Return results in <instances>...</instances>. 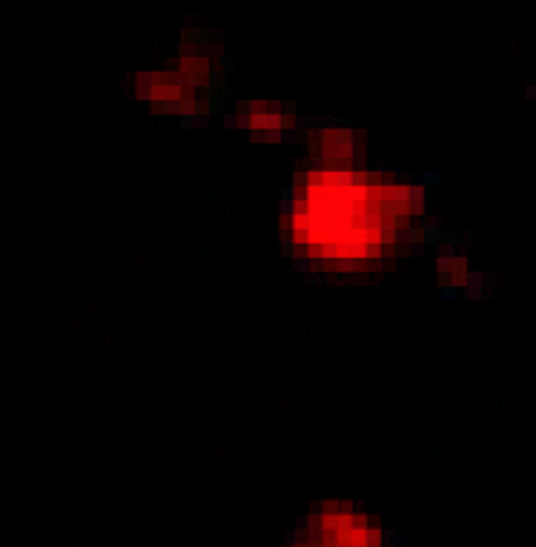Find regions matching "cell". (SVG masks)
<instances>
[{
	"instance_id": "6da1fadb",
	"label": "cell",
	"mask_w": 536,
	"mask_h": 547,
	"mask_svg": "<svg viewBox=\"0 0 536 547\" xmlns=\"http://www.w3.org/2000/svg\"><path fill=\"white\" fill-rule=\"evenodd\" d=\"M238 109L244 115H296V103H290V100H244V103H238Z\"/></svg>"
},
{
	"instance_id": "7a4b0ae2",
	"label": "cell",
	"mask_w": 536,
	"mask_h": 547,
	"mask_svg": "<svg viewBox=\"0 0 536 547\" xmlns=\"http://www.w3.org/2000/svg\"><path fill=\"white\" fill-rule=\"evenodd\" d=\"M353 513H358L356 498H324V516L327 518H350Z\"/></svg>"
},
{
	"instance_id": "3957f363",
	"label": "cell",
	"mask_w": 536,
	"mask_h": 547,
	"mask_svg": "<svg viewBox=\"0 0 536 547\" xmlns=\"http://www.w3.org/2000/svg\"><path fill=\"white\" fill-rule=\"evenodd\" d=\"M252 141H267V144H298L304 141L301 135L293 129V123L284 126V129H275V132H261V135H252Z\"/></svg>"
},
{
	"instance_id": "277c9868",
	"label": "cell",
	"mask_w": 536,
	"mask_h": 547,
	"mask_svg": "<svg viewBox=\"0 0 536 547\" xmlns=\"http://www.w3.org/2000/svg\"><path fill=\"white\" fill-rule=\"evenodd\" d=\"M436 269H439L442 278H450L456 272H468L470 264H468L465 255H456V258H436Z\"/></svg>"
},
{
	"instance_id": "5b68a950",
	"label": "cell",
	"mask_w": 536,
	"mask_h": 547,
	"mask_svg": "<svg viewBox=\"0 0 536 547\" xmlns=\"http://www.w3.org/2000/svg\"><path fill=\"white\" fill-rule=\"evenodd\" d=\"M212 123V109L209 112H198V115H189L178 120V129H207Z\"/></svg>"
},
{
	"instance_id": "8992f818",
	"label": "cell",
	"mask_w": 536,
	"mask_h": 547,
	"mask_svg": "<svg viewBox=\"0 0 536 547\" xmlns=\"http://www.w3.org/2000/svg\"><path fill=\"white\" fill-rule=\"evenodd\" d=\"M430 255H433V258H456V255H459L456 238H442L436 247H430Z\"/></svg>"
},
{
	"instance_id": "52a82bcc",
	"label": "cell",
	"mask_w": 536,
	"mask_h": 547,
	"mask_svg": "<svg viewBox=\"0 0 536 547\" xmlns=\"http://www.w3.org/2000/svg\"><path fill=\"white\" fill-rule=\"evenodd\" d=\"M462 281H465L462 289H485L487 275L482 272V269H468V272H462Z\"/></svg>"
},
{
	"instance_id": "ba28073f",
	"label": "cell",
	"mask_w": 536,
	"mask_h": 547,
	"mask_svg": "<svg viewBox=\"0 0 536 547\" xmlns=\"http://www.w3.org/2000/svg\"><path fill=\"white\" fill-rule=\"evenodd\" d=\"M370 524H373V513H367V510H358V513H353L350 518H347V527L344 530H367Z\"/></svg>"
},
{
	"instance_id": "9c48e42d",
	"label": "cell",
	"mask_w": 536,
	"mask_h": 547,
	"mask_svg": "<svg viewBox=\"0 0 536 547\" xmlns=\"http://www.w3.org/2000/svg\"><path fill=\"white\" fill-rule=\"evenodd\" d=\"M290 123H293V129L301 135V138H307V135L313 132V115H301V112H296Z\"/></svg>"
},
{
	"instance_id": "30bf717a",
	"label": "cell",
	"mask_w": 536,
	"mask_h": 547,
	"mask_svg": "<svg viewBox=\"0 0 536 547\" xmlns=\"http://www.w3.org/2000/svg\"><path fill=\"white\" fill-rule=\"evenodd\" d=\"M224 126L227 129H247L250 132V115L238 112V115H224Z\"/></svg>"
},
{
	"instance_id": "8fae6325",
	"label": "cell",
	"mask_w": 536,
	"mask_h": 547,
	"mask_svg": "<svg viewBox=\"0 0 536 547\" xmlns=\"http://www.w3.org/2000/svg\"><path fill=\"white\" fill-rule=\"evenodd\" d=\"M442 238H445V235H442V230H427V227H421V230H419V241H421L427 249L436 247Z\"/></svg>"
},
{
	"instance_id": "7c38bea8",
	"label": "cell",
	"mask_w": 536,
	"mask_h": 547,
	"mask_svg": "<svg viewBox=\"0 0 536 547\" xmlns=\"http://www.w3.org/2000/svg\"><path fill=\"white\" fill-rule=\"evenodd\" d=\"M330 281H333V278L324 275V272H310V275H304V287H327Z\"/></svg>"
},
{
	"instance_id": "4fadbf2b",
	"label": "cell",
	"mask_w": 536,
	"mask_h": 547,
	"mask_svg": "<svg viewBox=\"0 0 536 547\" xmlns=\"http://www.w3.org/2000/svg\"><path fill=\"white\" fill-rule=\"evenodd\" d=\"M419 181H421L424 189H430V186H436V183L445 181V175H442V172H424V175H419Z\"/></svg>"
},
{
	"instance_id": "5bb4252c",
	"label": "cell",
	"mask_w": 536,
	"mask_h": 547,
	"mask_svg": "<svg viewBox=\"0 0 536 547\" xmlns=\"http://www.w3.org/2000/svg\"><path fill=\"white\" fill-rule=\"evenodd\" d=\"M490 295H487L485 289H462V301H468V304H473V301H487Z\"/></svg>"
},
{
	"instance_id": "9a60e30c",
	"label": "cell",
	"mask_w": 536,
	"mask_h": 547,
	"mask_svg": "<svg viewBox=\"0 0 536 547\" xmlns=\"http://www.w3.org/2000/svg\"><path fill=\"white\" fill-rule=\"evenodd\" d=\"M439 298H442V301H459V298H462V292L453 289V287H447V284H442V287H439Z\"/></svg>"
},
{
	"instance_id": "2e32d148",
	"label": "cell",
	"mask_w": 536,
	"mask_h": 547,
	"mask_svg": "<svg viewBox=\"0 0 536 547\" xmlns=\"http://www.w3.org/2000/svg\"><path fill=\"white\" fill-rule=\"evenodd\" d=\"M132 95H135V100H147V103H152V86H135Z\"/></svg>"
},
{
	"instance_id": "e0dca14e",
	"label": "cell",
	"mask_w": 536,
	"mask_h": 547,
	"mask_svg": "<svg viewBox=\"0 0 536 547\" xmlns=\"http://www.w3.org/2000/svg\"><path fill=\"white\" fill-rule=\"evenodd\" d=\"M293 186L304 189L307 186V169H293Z\"/></svg>"
},
{
	"instance_id": "ac0fdd59",
	"label": "cell",
	"mask_w": 536,
	"mask_h": 547,
	"mask_svg": "<svg viewBox=\"0 0 536 547\" xmlns=\"http://www.w3.org/2000/svg\"><path fill=\"white\" fill-rule=\"evenodd\" d=\"M479 238H482V235H479V232H473V230H462V232L456 235V241H462V244H476Z\"/></svg>"
},
{
	"instance_id": "d6986e66",
	"label": "cell",
	"mask_w": 536,
	"mask_h": 547,
	"mask_svg": "<svg viewBox=\"0 0 536 547\" xmlns=\"http://www.w3.org/2000/svg\"><path fill=\"white\" fill-rule=\"evenodd\" d=\"M427 252H430V249L424 247V244H421V241H416V244H413V247L407 249V258H424V255H427Z\"/></svg>"
},
{
	"instance_id": "ffe728a7",
	"label": "cell",
	"mask_w": 536,
	"mask_h": 547,
	"mask_svg": "<svg viewBox=\"0 0 536 547\" xmlns=\"http://www.w3.org/2000/svg\"><path fill=\"white\" fill-rule=\"evenodd\" d=\"M310 272H324V275H327V261H324L321 255H313V258H310Z\"/></svg>"
},
{
	"instance_id": "44dd1931",
	"label": "cell",
	"mask_w": 536,
	"mask_h": 547,
	"mask_svg": "<svg viewBox=\"0 0 536 547\" xmlns=\"http://www.w3.org/2000/svg\"><path fill=\"white\" fill-rule=\"evenodd\" d=\"M281 255H284L287 261H293L296 258V244L293 241H281Z\"/></svg>"
},
{
	"instance_id": "7402d4cb",
	"label": "cell",
	"mask_w": 536,
	"mask_h": 547,
	"mask_svg": "<svg viewBox=\"0 0 536 547\" xmlns=\"http://www.w3.org/2000/svg\"><path fill=\"white\" fill-rule=\"evenodd\" d=\"M293 215V201H278V218Z\"/></svg>"
},
{
	"instance_id": "603a6c76",
	"label": "cell",
	"mask_w": 536,
	"mask_h": 547,
	"mask_svg": "<svg viewBox=\"0 0 536 547\" xmlns=\"http://www.w3.org/2000/svg\"><path fill=\"white\" fill-rule=\"evenodd\" d=\"M310 375H313V381H319L321 387H333V384H335L333 378H330V375H324V373H316V370H313Z\"/></svg>"
},
{
	"instance_id": "cb8c5ba5",
	"label": "cell",
	"mask_w": 536,
	"mask_h": 547,
	"mask_svg": "<svg viewBox=\"0 0 536 547\" xmlns=\"http://www.w3.org/2000/svg\"><path fill=\"white\" fill-rule=\"evenodd\" d=\"M293 310H296V313H301L304 318H310V307H307L304 301H293Z\"/></svg>"
},
{
	"instance_id": "d4e9b609",
	"label": "cell",
	"mask_w": 536,
	"mask_h": 547,
	"mask_svg": "<svg viewBox=\"0 0 536 547\" xmlns=\"http://www.w3.org/2000/svg\"><path fill=\"white\" fill-rule=\"evenodd\" d=\"M522 95H525V100H536V86H534V83H528Z\"/></svg>"
},
{
	"instance_id": "484cf974",
	"label": "cell",
	"mask_w": 536,
	"mask_h": 547,
	"mask_svg": "<svg viewBox=\"0 0 536 547\" xmlns=\"http://www.w3.org/2000/svg\"><path fill=\"white\" fill-rule=\"evenodd\" d=\"M485 421H487V424H490V427H499V430H507V427H505L502 421H499V418H493V415H487Z\"/></svg>"
},
{
	"instance_id": "4316f807",
	"label": "cell",
	"mask_w": 536,
	"mask_h": 547,
	"mask_svg": "<svg viewBox=\"0 0 536 547\" xmlns=\"http://www.w3.org/2000/svg\"><path fill=\"white\" fill-rule=\"evenodd\" d=\"M296 547H316V545H313V542H310L307 536H298V542H296Z\"/></svg>"
},
{
	"instance_id": "83f0119b",
	"label": "cell",
	"mask_w": 536,
	"mask_h": 547,
	"mask_svg": "<svg viewBox=\"0 0 536 547\" xmlns=\"http://www.w3.org/2000/svg\"><path fill=\"white\" fill-rule=\"evenodd\" d=\"M335 547H353V545H350V542H347V539H341V542H338V545H335Z\"/></svg>"
},
{
	"instance_id": "f1b7e54d",
	"label": "cell",
	"mask_w": 536,
	"mask_h": 547,
	"mask_svg": "<svg viewBox=\"0 0 536 547\" xmlns=\"http://www.w3.org/2000/svg\"><path fill=\"white\" fill-rule=\"evenodd\" d=\"M319 547H335L333 542H324V545H319Z\"/></svg>"
},
{
	"instance_id": "f546056e",
	"label": "cell",
	"mask_w": 536,
	"mask_h": 547,
	"mask_svg": "<svg viewBox=\"0 0 536 547\" xmlns=\"http://www.w3.org/2000/svg\"><path fill=\"white\" fill-rule=\"evenodd\" d=\"M364 547H382V545H364Z\"/></svg>"
}]
</instances>
